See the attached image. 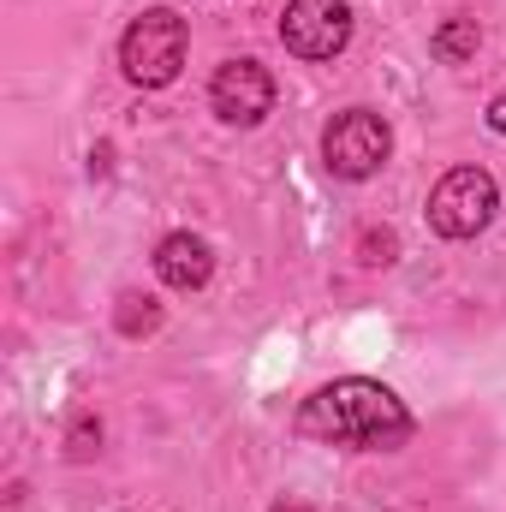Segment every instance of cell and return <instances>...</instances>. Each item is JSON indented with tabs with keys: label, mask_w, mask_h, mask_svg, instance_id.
Masks as SVG:
<instances>
[{
	"label": "cell",
	"mask_w": 506,
	"mask_h": 512,
	"mask_svg": "<svg viewBox=\"0 0 506 512\" xmlns=\"http://www.w3.org/2000/svg\"><path fill=\"white\" fill-rule=\"evenodd\" d=\"M90 441H102V423H90V417H78V429H72V453L84 459V453H90Z\"/></svg>",
	"instance_id": "10"
},
{
	"label": "cell",
	"mask_w": 506,
	"mask_h": 512,
	"mask_svg": "<svg viewBox=\"0 0 506 512\" xmlns=\"http://www.w3.org/2000/svg\"><path fill=\"white\" fill-rule=\"evenodd\" d=\"M364 251H370V262H393V239L381 233V239H364Z\"/></svg>",
	"instance_id": "11"
},
{
	"label": "cell",
	"mask_w": 506,
	"mask_h": 512,
	"mask_svg": "<svg viewBox=\"0 0 506 512\" xmlns=\"http://www.w3.org/2000/svg\"><path fill=\"white\" fill-rule=\"evenodd\" d=\"M120 66H126L131 84H143V90L173 84L179 66H185V18L179 12H143V18H131V30L120 36Z\"/></svg>",
	"instance_id": "2"
},
{
	"label": "cell",
	"mask_w": 506,
	"mask_h": 512,
	"mask_svg": "<svg viewBox=\"0 0 506 512\" xmlns=\"http://www.w3.org/2000/svg\"><path fill=\"white\" fill-rule=\"evenodd\" d=\"M489 126H495V131L506 137V90L495 96V102H489Z\"/></svg>",
	"instance_id": "12"
},
{
	"label": "cell",
	"mask_w": 506,
	"mask_h": 512,
	"mask_svg": "<svg viewBox=\"0 0 506 512\" xmlns=\"http://www.w3.org/2000/svg\"><path fill=\"white\" fill-rule=\"evenodd\" d=\"M387 149H393V131L370 108H346V114H334V126L322 131V155H328V167L340 179H370V173H381L387 167Z\"/></svg>",
	"instance_id": "4"
},
{
	"label": "cell",
	"mask_w": 506,
	"mask_h": 512,
	"mask_svg": "<svg viewBox=\"0 0 506 512\" xmlns=\"http://www.w3.org/2000/svg\"><path fill=\"white\" fill-rule=\"evenodd\" d=\"M495 203H501V191H495V179L483 167H453L429 191V227L441 239H477L495 221Z\"/></svg>",
	"instance_id": "3"
},
{
	"label": "cell",
	"mask_w": 506,
	"mask_h": 512,
	"mask_svg": "<svg viewBox=\"0 0 506 512\" xmlns=\"http://www.w3.org/2000/svg\"><path fill=\"white\" fill-rule=\"evenodd\" d=\"M477 42H483V30H477V18H447L435 36H429V48H435V60H447V66H459V60H471L477 54Z\"/></svg>",
	"instance_id": "8"
},
{
	"label": "cell",
	"mask_w": 506,
	"mask_h": 512,
	"mask_svg": "<svg viewBox=\"0 0 506 512\" xmlns=\"http://www.w3.org/2000/svg\"><path fill=\"white\" fill-rule=\"evenodd\" d=\"M280 42L298 60H334L352 42V6L346 0H286L280 12Z\"/></svg>",
	"instance_id": "5"
},
{
	"label": "cell",
	"mask_w": 506,
	"mask_h": 512,
	"mask_svg": "<svg viewBox=\"0 0 506 512\" xmlns=\"http://www.w3.org/2000/svg\"><path fill=\"white\" fill-rule=\"evenodd\" d=\"M298 429L310 441H328V447L387 453V447H405L411 441V411H405V399H393L381 382L346 376V382H328L322 393L304 399Z\"/></svg>",
	"instance_id": "1"
},
{
	"label": "cell",
	"mask_w": 506,
	"mask_h": 512,
	"mask_svg": "<svg viewBox=\"0 0 506 512\" xmlns=\"http://www.w3.org/2000/svg\"><path fill=\"white\" fill-rule=\"evenodd\" d=\"M126 310H120V328L126 334H149L155 322H161V310H155V298H120Z\"/></svg>",
	"instance_id": "9"
},
{
	"label": "cell",
	"mask_w": 506,
	"mask_h": 512,
	"mask_svg": "<svg viewBox=\"0 0 506 512\" xmlns=\"http://www.w3.org/2000/svg\"><path fill=\"white\" fill-rule=\"evenodd\" d=\"M274 512H310V507H304V501H280Z\"/></svg>",
	"instance_id": "13"
},
{
	"label": "cell",
	"mask_w": 506,
	"mask_h": 512,
	"mask_svg": "<svg viewBox=\"0 0 506 512\" xmlns=\"http://www.w3.org/2000/svg\"><path fill=\"white\" fill-rule=\"evenodd\" d=\"M155 274H161V286H173V292H197V286H209L215 256H209V245H203L197 233H167V239L155 245Z\"/></svg>",
	"instance_id": "7"
},
{
	"label": "cell",
	"mask_w": 506,
	"mask_h": 512,
	"mask_svg": "<svg viewBox=\"0 0 506 512\" xmlns=\"http://www.w3.org/2000/svg\"><path fill=\"white\" fill-rule=\"evenodd\" d=\"M209 108H215L227 126H262L268 108H274V78H268V66H256V60H227V66L215 72V84H209Z\"/></svg>",
	"instance_id": "6"
}]
</instances>
